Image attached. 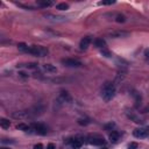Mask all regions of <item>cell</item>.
Wrapping results in <instances>:
<instances>
[{
	"mask_svg": "<svg viewBox=\"0 0 149 149\" xmlns=\"http://www.w3.org/2000/svg\"><path fill=\"white\" fill-rule=\"evenodd\" d=\"M62 64L68 66V68H80L81 66V62L74 58H65L62 59Z\"/></svg>",
	"mask_w": 149,
	"mask_h": 149,
	"instance_id": "277c9868",
	"label": "cell"
},
{
	"mask_svg": "<svg viewBox=\"0 0 149 149\" xmlns=\"http://www.w3.org/2000/svg\"><path fill=\"white\" fill-rule=\"evenodd\" d=\"M29 54L34 55V56H40V57H44L48 55V50L43 47H40V45H31L29 47V50H28Z\"/></svg>",
	"mask_w": 149,
	"mask_h": 149,
	"instance_id": "7a4b0ae2",
	"label": "cell"
},
{
	"mask_svg": "<svg viewBox=\"0 0 149 149\" xmlns=\"http://www.w3.org/2000/svg\"><path fill=\"white\" fill-rule=\"evenodd\" d=\"M56 8H57V9H59V10H65V9H68V8H69V5H68V3H65V2H61V3H58V5L56 6Z\"/></svg>",
	"mask_w": 149,
	"mask_h": 149,
	"instance_id": "ffe728a7",
	"label": "cell"
},
{
	"mask_svg": "<svg viewBox=\"0 0 149 149\" xmlns=\"http://www.w3.org/2000/svg\"><path fill=\"white\" fill-rule=\"evenodd\" d=\"M0 126H1L3 129H7V128H9L10 122H9V120H7V119H5V118H1V120H0Z\"/></svg>",
	"mask_w": 149,
	"mask_h": 149,
	"instance_id": "5bb4252c",
	"label": "cell"
},
{
	"mask_svg": "<svg viewBox=\"0 0 149 149\" xmlns=\"http://www.w3.org/2000/svg\"><path fill=\"white\" fill-rule=\"evenodd\" d=\"M40 6H43V7H49V6H51L52 5V2L51 1H38L37 2Z\"/></svg>",
	"mask_w": 149,
	"mask_h": 149,
	"instance_id": "44dd1931",
	"label": "cell"
},
{
	"mask_svg": "<svg viewBox=\"0 0 149 149\" xmlns=\"http://www.w3.org/2000/svg\"><path fill=\"white\" fill-rule=\"evenodd\" d=\"M119 137H120V135H119V133L115 132V130H113V132L109 134V140H111L112 143H116V142L119 141Z\"/></svg>",
	"mask_w": 149,
	"mask_h": 149,
	"instance_id": "7c38bea8",
	"label": "cell"
},
{
	"mask_svg": "<svg viewBox=\"0 0 149 149\" xmlns=\"http://www.w3.org/2000/svg\"><path fill=\"white\" fill-rule=\"evenodd\" d=\"M47 149H55V146H54L52 143H49L48 147H47Z\"/></svg>",
	"mask_w": 149,
	"mask_h": 149,
	"instance_id": "484cf974",
	"label": "cell"
},
{
	"mask_svg": "<svg viewBox=\"0 0 149 149\" xmlns=\"http://www.w3.org/2000/svg\"><path fill=\"white\" fill-rule=\"evenodd\" d=\"M17 49H19L20 51H24V52H28V50H29V47H28L27 44H24V43H19V44H17Z\"/></svg>",
	"mask_w": 149,
	"mask_h": 149,
	"instance_id": "ac0fdd59",
	"label": "cell"
},
{
	"mask_svg": "<svg viewBox=\"0 0 149 149\" xmlns=\"http://www.w3.org/2000/svg\"><path fill=\"white\" fill-rule=\"evenodd\" d=\"M144 56H146L147 58H149V48H148V49L144 51Z\"/></svg>",
	"mask_w": 149,
	"mask_h": 149,
	"instance_id": "83f0119b",
	"label": "cell"
},
{
	"mask_svg": "<svg viewBox=\"0 0 149 149\" xmlns=\"http://www.w3.org/2000/svg\"><path fill=\"white\" fill-rule=\"evenodd\" d=\"M78 123L79 125H88V120L87 119H78Z\"/></svg>",
	"mask_w": 149,
	"mask_h": 149,
	"instance_id": "603a6c76",
	"label": "cell"
},
{
	"mask_svg": "<svg viewBox=\"0 0 149 149\" xmlns=\"http://www.w3.org/2000/svg\"><path fill=\"white\" fill-rule=\"evenodd\" d=\"M114 19H115L116 22H125V21H126L125 15H122V14H120V13L115 14V15H114Z\"/></svg>",
	"mask_w": 149,
	"mask_h": 149,
	"instance_id": "e0dca14e",
	"label": "cell"
},
{
	"mask_svg": "<svg viewBox=\"0 0 149 149\" xmlns=\"http://www.w3.org/2000/svg\"><path fill=\"white\" fill-rule=\"evenodd\" d=\"M101 54H102V55H105V57H109V56H111V55H109V52H108V51H106V50H102V51H101Z\"/></svg>",
	"mask_w": 149,
	"mask_h": 149,
	"instance_id": "d4e9b609",
	"label": "cell"
},
{
	"mask_svg": "<svg viewBox=\"0 0 149 149\" xmlns=\"http://www.w3.org/2000/svg\"><path fill=\"white\" fill-rule=\"evenodd\" d=\"M88 143L93 144V146H102L105 143L104 139L101 137H97V136H90L88 137Z\"/></svg>",
	"mask_w": 149,
	"mask_h": 149,
	"instance_id": "8992f818",
	"label": "cell"
},
{
	"mask_svg": "<svg viewBox=\"0 0 149 149\" xmlns=\"http://www.w3.org/2000/svg\"><path fill=\"white\" fill-rule=\"evenodd\" d=\"M16 128L20 129V130H23V132H31L33 130V127H30V126H28L26 123H19L16 126Z\"/></svg>",
	"mask_w": 149,
	"mask_h": 149,
	"instance_id": "4fadbf2b",
	"label": "cell"
},
{
	"mask_svg": "<svg viewBox=\"0 0 149 149\" xmlns=\"http://www.w3.org/2000/svg\"><path fill=\"white\" fill-rule=\"evenodd\" d=\"M133 135L135 137H137V139L147 137L149 135V127H140V128H136V129H134Z\"/></svg>",
	"mask_w": 149,
	"mask_h": 149,
	"instance_id": "3957f363",
	"label": "cell"
},
{
	"mask_svg": "<svg viewBox=\"0 0 149 149\" xmlns=\"http://www.w3.org/2000/svg\"><path fill=\"white\" fill-rule=\"evenodd\" d=\"M31 127H33V130H35V133H37L40 135H45L47 132H48L45 126L42 125V123H34Z\"/></svg>",
	"mask_w": 149,
	"mask_h": 149,
	"instance_id": "5b68a950",
	"label": "cell"
},
{
	"mask_svg": "<svg viewBox=\"0 0 149 149\" xmlns=\"http://www.w3.org/2000/svg\"><path fill=\"white\" fill-rule=\"evenodd\" d=\"M71 146H72V148H74V149H79V148L81 147V142H80L79 140L74 139L73 141H71Z\"/></svg>",
	"mask_w": 149,
	"mask_h": 149,
	"instance_id": "d6986e66",
	"label": "cell"
},
{
	"mask_svg": "<svg viewBox=\"0 0 149 149\" xmlns=\"http://www.w3.org/2000/svg\"><path fill=\"white\" fill-rule=\"evenodd\" d=\"M126 115L128 116V119H130L132 121H134V122H136V123H141V122H142V120H141L134 112H132V111H127V112H126Z\"/></svg>",
	"mask_w": 149,
	"mask_h": 149,
	"instance_id": "9c48e42d",
	"label": "cell"
},
{
	"mask_svg": "<svg viewBox=\"0 0 149 149\" xmlns=\"http://www.w3.org/2000/svg\"><path fill=\"white\" fill-rule=\"evenodd\" d=\"M34 149H42V144H41V143H38V144H36V146L34 147Z\"/></svg>",
	"mask_w": 149,
	"mask_h": 149,
	"instance_id": "4316f807",
	"label": "cell"
},
{
	"mask_svg": "<svg viewBox=\"0 0 149 149\" xmlns=\"http://www.w3.org/2000/svg\"><path fill=\"white\" fill-rule=\"evenodd\" d=\"M129 35V33L127 31H113L111 33V36L114 38H119V37H127Z\"/></svg>",
	"mask_w": 149,
	"mask_h": 149,
	"instance_id": "8fae6325",
	"label": "cell"
},
{
	"mask_svg": "<svg viewBox=\"0 0 149 149\" xmlns=\"http://www.w3.org/2000/svg\"><path fill=\"white\" fill-rule=\"evenodd\" d=\"M59 100L62 102H71L72 101V98H71V95L66 91H62L61 94H59Z\"/></svg>",
	"mask_w": 149,
	"mask_h": 149,
	"instance_id": "ba28073f",
	"label": "cell"
},
{
	"mask_svg": "<svg viewBox=\"0 0 149 149\" xmlns=\"http://www.w3.org/2000/svg\"><path fill=\"white\" fill-rule=\"evenodd\" d=\"M94 45H95L97 48H104V47L106 45V42H105L102 38H97V40L94 41Z\"/></svg>",
	"mask_w": 149,
	"mask_h": 149,
	"instance_id": "9a60e30c",
	"label": "cell"
},
{
	"mask_svg": "<svg viewBox=\"0 0 149 149\" xmlns=\"http://www.w3.org/2000/svg\"><path fill=\"white\" fill-rule=\"evenodd\" d=\"M42 68H43V70H44L45 72H49V73H55V72L57 71L56 66L52 65V64H43Z\"/></svg>",
	"mask_w": 149,
	"mask_h": 149,
	"instance_id": "30bf717a",
	"label": "cell"
},
{
	"mask_svg": "<svg viewBox=\"0 0 149 149\" xmlns=\"http://www.w3.org/2000/svg\"><path fill=\"white\" fill-rule=\"evenodd\" d=\"M45 17H48V19H50L52 21H64L65 20V17H63V16H55V15H51V14L45 15Z\"/></svg>",
	"mask_w": 149,
	"mask_h": 149,
	"instance_id": "2e32d148",
	"label": "cell"
},
{
	"mask_svg": "<svg viewBox=\"0 0 149 149\" xmlns=\"http://www.w3.org/2000/svg\"><path fill=\"white\" fill-rule=\"evenodd\" d=\"M139 148V144L136 142H132L128 144V149H137Z\"/></svg>",
	"mask_w": 149,
	"mask_h": 149,
	"instance_id": "7402d4cb",
	"label": "cell"
},
{
	"mask_svg": "<svg viewBox=\"0 0 149 149\" xmlns=\"http://www.w3.org/2000/svg\"><path fill=\"white\" fill-rule=\"evenodd\" d=\"M1 149H9V148H5V147H2V148H1Z\"/></svg>",
	"mask_w": 149,
	"mask_h": 149,
	"instance_id": "f1b7e54d",
	"label": "cell"
},
{
	"mask_svg": "<svg viewBox=\"0 0 149 149\" xmlns=\"http://www.w3.org/2000/svg\"><path fill=\"white\" fill-rule=\"evenodd\" d=\"M90 43H91V37H90V36H86V37L81 38V41H80V43H79V49H80V50L87 49L88 45H90Z\"/></svg>",
	"mask_w": 149,
	"mask_h": 149,
	"instance_id": "52a82bcc",
	"label": "cell"
},
{
	"mask_svg": "<svg viewBox=\"0 0 149 149\" xmlns=\"http://www.w3.org/2000/svg\"><path fill=\"white\" fill-rule=\"evenodd\" d=\"M115 95V86L112 83H105V85L101 88V98L104 101L108 102L111 101Z\"/></svg>",
	"mask_w": 149,
	"mask_h": 149,
	"instance_id": "6da1fadb",
	"label": "cell"
},
{
	"mask_svg": "<svg viewBox=\"0 0 149 149\" xmlns=\"http://www.w3.org/2000/svg\"><path fill=\"white\" fill-rule=\"evenodd\" d=\"M102 149H107V148H102Z\"/></svg>",
	"mask_w": 149,
	"mask_h": 149,
	"instance_id": "f546056e",
	"label": "cell"
},
{
	"mask_svg": "<svg viewBox=\"0 0 149 149\" xmlns=\"http://www.w3.org/2000/svg\"><path fill=\"white\" fill-rule=\"evenodd\" d=\"M115 1L114 0H109V1H101L100 2V5H112V3H114Z\"/></svg>",
	"mask_w": 149,
	"mask_h": 149,
	"instance_id": "cb8c5ba5",
	"label": "cell"
}]
</instances>
